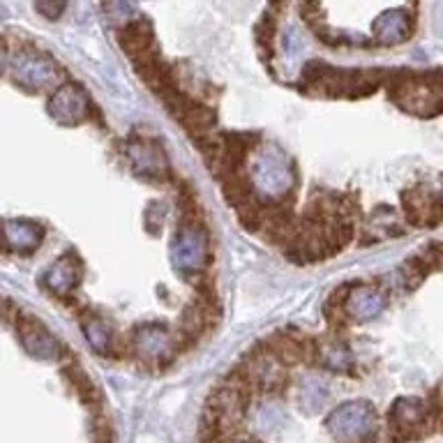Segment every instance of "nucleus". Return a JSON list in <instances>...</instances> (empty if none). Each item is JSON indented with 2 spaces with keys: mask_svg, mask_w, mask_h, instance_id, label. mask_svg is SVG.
<instances>
[{
  "mask_svg": "<svg viewBox=\"0 0 443 443\" xmlns=\"http://www.w3.org/2000/svg\"><path fill=\"white\" fill-rule=\"evenodd\" d=\"M384 74L377 72H342L324 63H312L305 70L303 90L328 97H365L379 88Z\"/></svg>",
  "mask_w": 443,
  "mask_h": 443,
  "instance_id": "obj_1",
  "label": "nucleus"
},
{
  "mask_svg": "<svg viewBox=\"0 0 443 443\" xmlns=\"http://www.w3.org/2000/svg\"><path fill=\"white\" fill-rule=\"evenodd\" d=\"M436 432L429 402L422 397H400L388 411V441L411 443Z\"/></svg>",
  "mask_w": 443,
  "mask_h": 443,
  "instance_id": "obj_2",
  "label": "nucleus"
},
{
  "mask_svg": "<svg viewBox=\"0 0 443 443\" xmlns=\"http://www.w3.org/2000/svg\"><path fill=\"white\" fill-rule=\"evenodd\" d=\"M326 427L342 443H365L377 429V411L365 400L346 402L328 415Z\"/></svg>",
  "mask_w": 443,
  "mask_h": 443,
  "instance_id": "obj_3",
  "label": "nucleus"
},
{
  "mask_svg": "<svg viewBox=\"0 0 443 443\" xmlns=\"http://www.w3.org/2000/svg\"><path fill=\"white\" fill-rule=\"evenodd\" d=\"M10 72L14 83L26 90H42L46 86L58 83L60 79L58 65L44 53H19Z\"/></svg>",
  "mask_w": 443,
  "mask_h": 443,
  "instance_id": "obj_4",
  "label": "nucleus"
},
{
  "mask_svg": "<svg viewBox=\"0 0 443 443\" xmlns=\"http://www.w3.org/2000/svg\"><path fill=\"white\" fill-rule=\"evenodd\" d=\"M132 351L139 355L141 360L152 362V365H169L171 353L176 348L171 346L169 337H166V331L157 324H148L141 326L134 331L132 335Z\"/></svg>",
  "mask_w": 443,
  "mask_h": 443,
  "instance_id": "obj_5",
  "label": "nucleus"
},
{
  "mask_svg": "<svg viewBox=\"0 0 443 443\" xmlns=\"http://www.w3.org/2000/svg\"><path fill=\"white\" fill-rule=\"evenodd\" d=\"M49 111L51 116L63 125H79L90 116L92 104L88 95L77 88V86H63L58 92L49 99Z\"/></svg>",
  "mask_w": 443,
  "mask_h": 443,
  "instance_id": "obj_6",
  "label": "nucleus"
},
{
  "mask_svg": "<svg viewBox=\"0 0 443 443\" xmlns=\"http://www.w3.org/2000/svg\"><path fill=\"white\" fill-rule=\"evenodd\" d=\"M17 333H19V339H21L23 348L32 355V358L53 360L60 355L58 342L51 337V333L46 331L37 319L28 317V314L17 312Z\"/></svg>",
  "mask_w": 443,
  "mask_h": 443,
  "instance_id": "obj_7",
  "label": "nucleus"
},
{
  "mask_svg": "<svg viewBox=\"0 0 443 443\" xmlns=\"http://www.w3.org/2000/svg\"><path fill=\"white\" fill-rule=\"evenodd\" d=\"M118 42L132 60H137L148 51H155V39H152L150 23L146 19H134V21L125 23L118 30Z\"/></svg>",
  "mask_w": 443,
  "mask_h": 443,
  "instance_id": "obj_8",
  "label": "nucleus"
},
{
  "mask_svg": "<svg viewBox=\"0 0 443 443\" xmlns=\"http://www.w3.org/2000/svg\"><path fill=\"white\" fill-rule=\"evenodd\" d=\"M79 279H81V261L77 254H67L44 275V286H49L56 295H70Z\"/></svg>",
  "mask_w": 443,
  "mask_h": 443,
  "instance_id": "obj_9",
  "label": "nucleus"
},
{
  "mask_svg": "<svg viewBox=\"0 0 443 443\" xmlns=\"http://www.w3.org/2000/svg\"><path fill=\"white\" fill-rule=\"evenodd\" d=\"M411 28H413V19L408 17L404 10H393L374 23V37H377L381 44H397L408 39Z\"/></svg>",
  "mask_w": 443,
  "mask_h": 443,
  "instance_id": "obj_10",
  "label": "nucleus"
},
{
  "mask_svg": "<svg viewBox=\"0 0 443 443\" xmlns=\"http://www.w3.org/2000/svg\"><path fill=\"white\" fill-rule=\"evenodd\" d=\"M42 226L30 224V222H10L8 224V250L17 252H32L42 243Z\"/></svg>",
  "mask_w": 443,
  "mask_h": 443,
  "instance_id": "obj_11",
  "label": "nucleus"
},
{
  "mask_svg": "<svg viewBox=\"0 0 443 443\" xmlns=\"http://www.w3.org/2000/svg\"><path fill=\"white\" fill-rule=\"evenodd\" d=\"M81 326H83L88 344L95 348L99 355H109L113 351V333L104 319H99L97 314L88 312L86 317H81Z\"/></svg>",
  "mask_w": 443,
  "mask_h": 443,
  "instance_id": "obj_12",
  "label": "nucleus"
},
{
  "mask_svg": "<svg viewBox=\"0 0 443 443\" xmlns=\"http://www.w3.org/2000/svg\"><path fill=\"white\" fill-rule=\"evenodd\" d=\"M328 402V388L324 381L314 379V377H307L303 379L300 384V404H303L305 411H321Z\"/></svg>",
  "mask_w": 443,
  "mask_h": 443,
  "instance_id": "obj_13",
  "label": "nucleus"
},
{
  "mask_svg": "<svg viewBox=\"0 0 443 443\" xmlns=\"http://www.w3.org/2000/svg\"><path fill=\"white\" fill-rule=\"evenodd\" d=\"M65 377L72 381L74 391H77V395L81 397V402L92 406V402L97 400V388H95V384H92V379L88 377V374H86L81 367L70 365L65 369Z\"/></svg>",
  "mask_w": 443,
  "mask_h": 443,
  "instance_id": "obj_14",
  "label": "nucleus"
},
{
  "mask_svg": "<svg viewBox=\"0 0 443 443\" xmlns=\"http://www.w3.org/2000/svg\"><path fill=\"white\" fill-rule=\"evenodd\" d=\"M65 5H67V0H37L35 8H37V12L44 19H51V21H56V19L65 12Z\"/></svg>",
  "mask_w": 443,
  "mask_h": 443,
  "instance_id": "obj_15",
  "label": "nucleus"
},
{
  "mask_svg": "<svg viewBox=\"0 0 443 443\" xmlns=\"http://www.w3.org/2000/svg\"><path fill=\"white\" fill-rule=\"evenodd\" d=\"M427 402H429V408H432V415L436 422V432H439V429H443V381L434 388Z\"/></svg>",
  "mask_w": 443,
  "mask_h": 443,
  "instance_id": "obj_16",
  "label": "nucleus"
},
{
  "mask_svg": "<svg viewBox=\"0 0 443 443\" xmlns=\"http://www.w3.org/2000/svg\"><path fill=\"white\" fill-rule=\"evenodd\" d=\"M257 35H259V44L264 46L266 53H270V42H273V35H275V26L270 21V17H264V21H261L259 28H257Z\"/></svg>",
  "mask_w": 443,
  "mask_h": 443,
  "instance_id": "obj_17",
  "label": "nucleus"
},
{
  "mask_svg": "<svg viewBox=\"0 0 443 443\" xmlns=\"http://www.w3.org/2000/svg\"><path fill=\"white\" fill-rule=\"evenodd\" d=\"M282 3H284V0H270V5H273V8H279Z\"/></svg>",
  "mask_w": 443,
  "mask_h": 443,
  "instance_id": "obj_18",
  "label": "nucleus"
}]
</instances>
